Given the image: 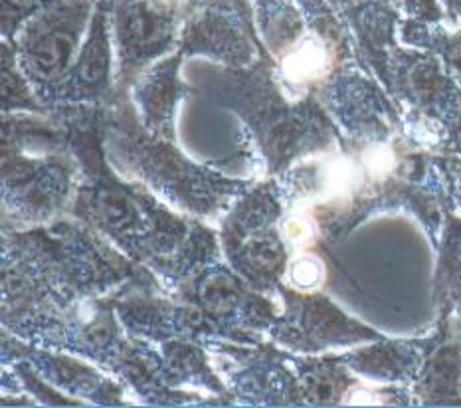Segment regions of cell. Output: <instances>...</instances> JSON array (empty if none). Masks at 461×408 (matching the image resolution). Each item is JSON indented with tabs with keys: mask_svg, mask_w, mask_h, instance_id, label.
I'll list each match as a JSON object with an SVG mask.
<instances>
[{
	"mask_svg": "<svg viewBox=\"0 0 461 408\" xmlns=\"http://www.w3.org/2000/svg\"><path fill=\"white\" fill-rule=\"evenodd\" d=\"M327 52L317 40H303L302 44L287 54L284 69L287 77L295 82H311L323 76L327 68Z\"/></svg>",
	"mask_w": 461,
	"mask_h": 408,
	"instance_id": "obj_1",
	"label": "cell"
},
{
	"mask_svg": "<svg viewBox=\"0 0 461 408\" xmlns=\"http://www.w3.org/2000/svg\"><path fill=\"white\" fill-rule=\"evenodd\" d=\"M325 267L315 256H303L292 266V282L302 290H315L323 284Z\"/></svg>",
	"mask_w": 461,
	"mask_h": 408,
	"instance_id": "obj_2",
	"label": "cell"
},
{
	"mask_svg": "<svg viewBox=\"0 0 461 408\" xmlns=\"http://www.w3.org/2000/svg\"><path fill=\"white\" fill-rule=\"evenodd\" d=\"M285 238L289 244L294 246H305L309 242V238L313 236V231H311V224L303 218H295V221H289L284 228Z\"/></svg>",
	"mask_w": 461,
	"mask_h": 408,
	"instance_id": "obj_3",
	"label": "cell"
}]
</instances>
